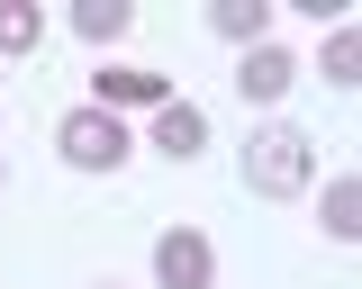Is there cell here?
Segmentation results:
<instances>
[{"label": "cell", "instance_id": "1", "mask_svg": "<svg viewBox=\"0 0 362 289\" xmlns=\"http://www.w3.org/2000/svg\"><path fill=\"white\" fill-rule=\"evenodd\" d=\"M235 172H245V190H254V199L281 208V199H299V190L317 181V136H308V127H290V118H272V127L245 136Z\"/></svg>", "mask_w": 362, "mask_h": 289}, {"label": "cell", "instance_id": "2", "mask_svg": "<svg viewBox=\"0 0 362 289\" xmlns=\"http://www.w3.org/2000/svg\"><path fill=\"white\" fill-rule=\"evenodd\" d=\"M54 154H64L73 172H118L136 144H127V118H118V109H90L82 99V109L54 118Z\"/></svg>", "mask_w": 362, "mask_h": 289}, {"label": "cell", "instance_id": "3", "mask_svg": "<svg viewBox=\"0 0 362 289\" xmlns=\"http://www.w3.org/2000/svg\"><path fill=\"white\" fill-rule=\"evenodd\" d=\"M154 289H218V253L199 226H163L154 235Z\"/></svg>", "mask_w": 362, "mask_h": 289}, {"label": "cell", "instance_id": "4", "mask_svg": "<svg viewBox=\"0 0 362 289\" xmlns=\"http://www.w3.org/2000/svg\"><path fill=\"white\" fill-rule=\"evenodd\" d=\"M235 91H245V109H281V99L299 91V54L281 46V37L245 46V63H235Z\"/></svg>", "mask_w": 362, "mask_h": 289}, {"label": "cell", "instance_id": "5", "mask_svg": "<svg viewBox=\"0 0 362 289\" xmlns=\"http://www.w3.org/2000/svg\"><path fill=\"white\" fill-rule=\"evenodd\" d=\"M173 82L163 73H145V63H100L90 73V109H163Z\"/></svg>", "mask_w": 362, "mask_h": 289}, {"label": "cell", "instance_id": "6", "mask_svg": "<svg viewBox=\"0 0 362 289\" xmlns=\"http://www.w3.org/2000/svg\"><path fill=\"white\" fill-rule=\"evenodd\" d=\"M154 144H163L173 163H190V154L209 144V118H199L190 99H163V109H154Z\"/></svg>", "mask_w": 362, "mask_h": 289}, {"label": "cell", "instance_id": "7", "mask_svg": "<svg viewBox=\"0 0 362 289\" xmlns=\"http://www.w3.org/2000/svg\"><path fill=\"white\" fill-rule=\"evenodd\" d=\"M209 37H226V46H263V37H272V9H263V0H209Z\"/></svg>", "mask_w": 362, "mask_h": 289}, {"label": "cell", "instance_id": "8", "mask_svg": "<svg viewBox=\"0 0 362 289\" xmlns=\"http://www.w3.org/2000/svg\"><path fill=\"white\" fill-rule=\"evenodd\" d=\"M317 226H326V244H354V235H362V181H354V172H335V181H326Z\"/></svg>", "mask_w": 362, "mask_h": 289}, {"label": "cell", "instance_id": "9", "mask_svg": "<svg viewBox=\"0 0 362 289\" xmlns=\"http://www.w3.org/2000/svg\"><path fill=\"white\" fill-rule=\"evenodd\" d=\"M127 27H136L127 0H73V37H82V46H118Z\"/></svg>", "mask_w": 362, "mask_h": 289}, {"label": "cell", "instance_id": "10", "mask_svg": "<svg viewBox=\"0 0 362 289\" xmlns=\"http://www.w3.org/2000/svg\"><path fill=\"white\" fill-rule=\"evenodd\" d=\"M45 46V9L37 0H0V54H37Z\"/></svg>", "mask_w": 362, "mask_h": 289}, {"label": "cell", "instance_id": "11", "mask_svg": "<svg viewBox=\"0 0 362 289\" xmlns=\"http://www.w3.org/2000/svg\"><path fill=\"white\" fill-rule=\"evenodd\" d=\"M354 73H362V27H335V37H326V82L354 91Z\"/></svg>", "mask_w": 362, "mask_h": 289}, {"label": "cell", "instance_id": "12", "mask_svg": "<svg viewBox=\"0 0 362 289\" xmlns=\"http://www.w3.org/2000/svg\"><path fill=\"white\" fill-rule=\"evenodd\" d=\"M109 289H118V281H109Z\"/></svg>", "mask_w": 362, "mask_h": 289}]
</instances>
